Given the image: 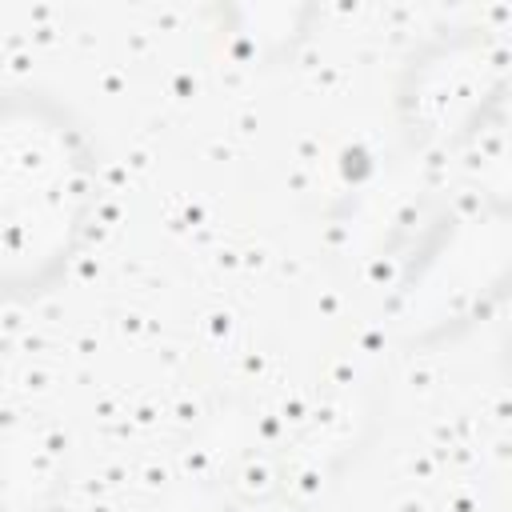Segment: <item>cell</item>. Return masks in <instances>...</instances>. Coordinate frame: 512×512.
Masks as SVG:
<instances>
[{
	"label": "cell",
	"mask_w": 512,
	"mask_h": 512,
	"mask_svg": "<svg viewBox=\"0 0 512 512\" xmlns=\"http://www.w3.org/2000/svg\"><path fill=\"white\" fill-rule=\"evenodd\" d=\"M92 200V148L68 112L0 96V296L40 292L64 272Z\"/></svg>",
	"instance_id": "cell-1"
}]
</instances>
